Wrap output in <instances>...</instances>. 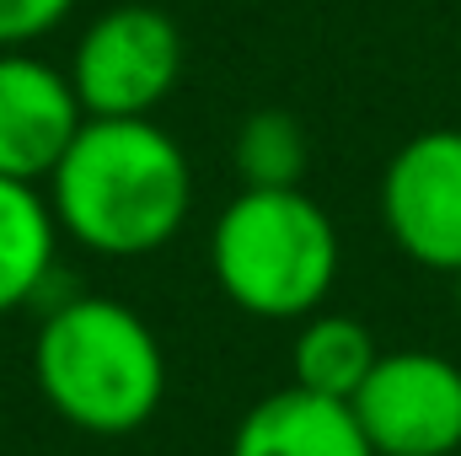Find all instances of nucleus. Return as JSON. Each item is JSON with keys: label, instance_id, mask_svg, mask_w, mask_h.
Segmentation results:
<instances>
[{"label": "nucleus", "instance_id": "nucleus-1", "mask_svg": "<svg viewBox=\"0 0 461 456\" xmlns=\"http://www.w3.org/2000/svg\"><path fill=\"white\" fill-rule=\"evenodd\" d=\"M188 156L156 118H86L49 172L59 236L108 258L167 247L188 221Z\"/></svg>", "mask_w": 461, "mask_h": 456}, {"label": "nucleus", "instance_id": "nucleus-2", "mask_svg": "<svg viewBox=\"0 0 461 456\" xmlns=\"http://www.w3.org/2000/svg\"><path fill=\"white\" fill-rule=\"evenodd\" d=\"M49 408L86 435H134L167 397V354L140 312L113 296L59 301L32 349Z\"/></svg>", "mask_w": 461, "mask_h": 456}, {"label": "nucleus", "instance_id": "nucleus-3", "mask_svg": "<svg viewBox=\"0 0 461 456\" xmlns=\"http://www.w3.org/2000/svg\"><path fill=\"white\" fill-rule=\"evenodd\" d=\"M210 269L247 317L301 323L339 279V226L306 188H241L215 221Z\"/></svg>", "mask_w": 461, "mask_h": 456}, {"label": "nucleus", "instance_id": "nucleus-4", "mask_svg": "<svg viewBox=\"0 0 461 456\" xmlns=\"http://www.w3.org/2000/svg\"><path fill=\"white\" fill-rule=\"evenodd\" d=\"M183 76V32L167 11L129 0L103 11L76 54H70V87L86 118H150Z\"/></svg>", "mask_w": 461, "mask_h": 456}, {"label": "nucleus", "instance_id": "nucleus-5", "mask_svg": "<svg viewBox=\"0 0 461 456\" xmlns=\"http://www.w3.org/2000/svg\"><path fill=\"white\" fill-rule=\"evenodd\" d=\"M375 456L461 451V365L429 349L381 354L365 387L348 397Z\"/></svg>", "mask_w": 461, "mask_h": 456}, {"label": "nucleus", "instance_id": "nucleus-6", "mask_svg": "<svg viewBox=\"0 0 461 456\" xmlns=\"http://www.w3.org/2000/svg\"><path fill=\"white\" fill-rule=\"evenodd\" d=\"M381 221L392 242L435 269H461V129H424L386 161L381 178Z\"/></svg>", "mask_w": 461, "mask_h": 456}, {"label": "nucleus", "instance_id": "nucleus-7", "mask_svg": "<svg viewBox=\"0 0 461 456\" xmlns=\"http://www.w3.org/2000/svg\"><path fill=\"white\" fill-rule=\"evenodd\" d=\"M81 123L86 108L70 70L27 49H0V178L49 183Z\"/></svg>", "mask_w": 461, "mask_h": 456}, {"label": "nucleus", "instance_id": "nucleus-8", "mask_svg": "<svg viewBox=\"0 0 461 456\" xmlns=\"http://www.w3.org/2000/svg\"><path fill=\"white\" fill-rule=\"evenodd\" d=\"M230 456H375V446L365 441L348 403L290 381L241 414Z\"/></svg>", "mask_w": 461, "mask_h": 456}, {"label": "nucleus", "instance_id": "nucleus-9", "mask_svg": "<svg viewBox=\"0 0 461 456\" xmlns=\"http://www.w3.org/2000/svg\"><path fill=\"white\" fill-rule=\"evenodd\" d=\"M59 252V221L49 210V194L22 178H0V317L27 306Z\"/></svg>", "mask_w": 461, "mask_h": 456}, {"label": "nucleus", "instance_id": "nucleus-10", "mask_svg": "<svg viewBox=\"0 0 461 456\" xmlns=\"http://www.w3.org/2000/svg\"><path fill=\"white\" fill-rule=\"evenodd\" d=\"M375 360H381V349L370 339V328L359 317H344V312L301 317V333H295V349H290L295 387H306L317 397H339V403H348L365 387Z\"/></svg>", "mask_w": 461, "mask_h": 456}, {"label": "nucleus", "instance_id": "nucleus-11", "mask_svg": "<svg viewBox=\"0 0 461 456\" xmlns=\"http://www.w3.org/2000/svg\"><path fill=\"white\" fill-rule=\"evenodd\" d=\"M306 156H312L306 150V129L285 108H263V114L241 118L236 145H230L241 188H301Z\"/></svg>", "mask_w": 461, "mask_h": 456}, {"label": "nucleus", "instance_id": "nucleus-12", "mask_svg": "<svg viewBox=\"0 0 461 456\" xmlns=\"http://www.w3.org/2000/svg\"><path fill=\"white\" fill-rule=\"evenodd\" d=\"M70 11L76 0H0V49H27L49 38Z\"/></svg>", "mask_w": 461, "mask_h": 456}, {"label": "nucleus", "instance_id": "nucleus-13", "mask_svg": "<svg viewBox=\"0 0 461 456\" xmlns=\"http://www.w3.org/2000/svg\"><path fill=\"white\" fill-rule=\"evenodd\" d=\"M456 306H461V269H456Z\"/></svg>", "mask_w": 461, "mask_h": 456}]
</instances>
